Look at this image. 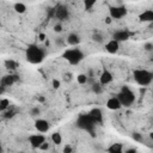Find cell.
<instances>
[{"label":"cell","mask_w":153,"mask_h":153,"mask_svg":"<svg viewBox=\"0 0 153 153\" xmlns=\"http://www.w3.org/2000/svg\"><path fill=\"white\" fill-rule=\"evenodd\" d=\"M47 55V50L43 47H39L37 44H30L25 50V57L26 60L32 65L41 63Z\"/></svg>","instance_id":"1"},{"label":"cell","mask_w":153,"mask_h":153,"mask_svg":"<svg viewBox=\"0 0 153 153\" xmlns=\"http://www.w3.org/2000/svg\"><path fill=\"white\" fill-rule=\"evenodd\" d=\"M133 76H134V80L137 85L140 86H148L151 85L152 80H153V74L152 72L147 71V69H143V68H137L133 72Z\"/></svg>","instance_id":"2"},{"label":"cell","mask_w":153,"mask_h":153,"mask_svg":"<svg viewBox=\"0 0 153 153\" xmlns=\"http://www.w3.org/2000/svg\"><path fill=\"white\" fill-rule=\"evenodd\" d=\"M62 57L71 65L75 66V65H79L84 57H85V54L82 53V50H80L79 48H71V49H67L65 50Z\"/></svg>","instance_id":"3"},{"label":"cell","mask_w":153,"mask_h":153,"mask_svg":"<svg viewBox=\"0 0 153 153\" xmlns=\"http://www.w3.org/2000/svg\"><path fill=\"white\" fill-rule=\"evenodd\" d=\"M76 126L82 129L86 130L87 133H90L91 135H94V128H96V123L93 122V120L90 117L88 114H81L78 116L76 118Z\"/></svg>","instance_id":"4"},{"label":"cell","mask_w":153,"mask_h":153,"mask_svg":"<svg viewBox=\"0 0 153 153\" xmlns=\"http://www.w3.org/2000/svg\"><path fill=\"white\" fill-rule=\"evenodd\" d=\"M116 97L118 98L122 106H130L135 102V94L128 86H123Z\"/></svg>","instance_id":"5"},{"label":"cell","mask_w":153,"mask_h":153,"mask_svg":"<svg viewBox=\"0 0 153 153\" xmlns=\"http://www.w3.org/2000/svg\"><path fill=\"white\" fill-rule=\"evenodd\" d=\"M128 10L126 6H111L109 8V17L111 19H122L127 16Z\"/></svg>","instance_id":"6"},{"label":"cell","mask_w":153,"mask_h":153,"mask_svg":"<svg viewBox=\"0 0 153 153\" xmlns=\"http://www.w3.org/2000/svg\"><path fill=\"white\" fill-rule=\"evenodd\" d=\"M54 16H55L56 19H59V20L62 22V20L68 19V17H69V11H68V8H67L66 6L60 5V6H57V7L54 10Z\"/></svg>","instance_id":"7"},{"label":"cell","mask_w":153,"mask_h":153,"mask_svg":"<svg viewBox=\"0 0 153 153\" xmlns=\"http://www.w3.org/2000/svg\"><path fill=\"white\" fill-rule=\"evenodd\" d=\"M27 140H29L32 148H39L41 145L45 141V136L42 135V134H32V135L29 136Z\"/></svg>","instance_id":"8"},{"label":"cell","mask_w":153,"mask_h":153,"mask_svg":"<svg viewBox=\"0 0 153 153\" xmlns=\"http://www.w3.org/2000/svg\"><path fill=\"white\" fill-rule=\"evenodd\" d=\"M112 80H114L112 73H111L110 71H108V69H104V71L102 72L100 76H99V84H100L102 86H105V85L110 84Z\"/></svg>","instance_id":"9"},{"label":"cell","mask_w":153,"mask_h":153,"mask_svg":"<svg viewBox=\"0 0 153 153\" xmlns=\"http://www.w3.org/2000/svg\"><path fill=\"white\" fill-rule=\"evenodd\" d=\"M35 128L39 131V133H47L50 128V124L47 120H43V118H38L35 121Z\"/></svg>","instance_id":"10"},{"label":"cell","mask_w":153,"mask_h":153,"mask_svg":"<svg viewBox=\"0 0 153 153\" xmlns=\"http://www.w3.org/2000/svg\"><path fill=\"white\" fill-rule=\"evenodd\" d=\"M129 37H130V33L127 30H117L112 35V38L117 42H126L129 39Z\"/></svg>","instance_id":"11"},{"label":"cell","mask_w":153,"mask_h":153,"mask_svg":"<svg viewBox=\"0 0 153 153\" xmlns=\"http://www.w3.org/2000/svg\"><path fill=\"white\" fill-rule=\"evenodd\" d=\"M90 115V117L93 120V122L97 124V123H100L103 121V112L99 108H93L90 110V112H87Z\"/></svg>","instance_id":"12"},{"label":"cell","mask_w":153,"mask_h":153,"mask_svg":"<svg viewBox=\"0 0 153 153\" xmlns=\"http://www.w3.org/2000/svg\"><path fill=\"white\" fill-rule=\"evenodd\" d=\"M105 50H106L109 54H116V53L120 50V42L115 41L114 38L110 39V41L106 42V44H105Z\"/></svg>","instance_id":"13"},{"label":"cell","mask_w":153,"mask_h":153,"mask_svg":"<svg viewBox=\"0 0 153 153\" xmlns=\"http://www.w3.org/2000/svg\"><path fill=\"white\" fill-rule=\"evenodd\" d=\"M139 20L142 23H151L153 22V11L152 10H145L139 14Z\"/></svg>","instance_id":"14"},{"label":"cell","mask_w":153,"mask_h":153,"mask_svg":"<svg viewBox=\"0 0 153 153\" xmlns=\"http://www.w3.org/2000/svg\"><path fill=\"white\" fill-rule=\"evenodd\" d=\"M80 42H81V38H80L79 33H76V32H71V33L67 36V43H68L69 45H72V47L79 45Z\"/></svg>","instance_id":"15"},{"label":"cell","mask_w":153,"mask_h":153,"mask_svg":"<svg viewBox=\"0 0 153 153\" xmlns=\"http://www.w3.org/2000/svg\"><path fill=\"white\" fill-rule=\"evenodd\" d=\"M106 108L110 110H120L122 108V105L117 97H111L106 100Z\"/></svg>","instance_id":"16"},{"label":"cell","mask_w":153,"mask_h":153,"mask_svg":"<svg viewBox=\"0 0 153 153\" xmlns=\"http://www.w3.org/2000/svg\"><path fill=\"white\" fill-rule=\"evenodd\" d=\"M17 80H18L17 75L7 74V75H4V76L1 78V85H2L4 87H6V86H12Z\"/></svg>","instance_id":"17"},{"label":"cell","mask_w":153,"mask_h":153,"mask_svg":"<svg viewBox=\"0 0 153 153\" xmlns=\"http://www.w3.org/2000/svg\"><path fill=\"white\" fill-rule=\"evenodd\" d=\"M109 153H122L123 152V146L121 143H112L111 146L108 147Z\"/></svg>","instance_id":"18"},{"label":"cell","mask_w":153,"mask_h":153,"mask_svg":"<svg viewBox=\"0 0 153 153\" xmlns=\"http://www.w3.org/2000/svg\"><path fill=\"white\" fill-rule=\"evenodd\" d=\"M13 10L17 12V13H19V14H23V13H25L26 12V5L25 4H23V2H16L14 5H13Z\"/></svg>","instance_id":"19"},{"label":"cell","mask_w":153,"mask_h":153,"mask_svg":"<svg viewBox=\"0 0 153 153\" xmlns=\"http://www.w3.org/2000/svg\"><path fill=\"white\" fill-rule=\"evenodd\" d=\"M50 139H51V142L55 143V145H60L62 142V136H61V134L59 131L53 133L51 136H50Z\"/></svg>","instance_id":"20"},{"label":"cell","mask_w":153,"mask_h":153,"mask_svg":"<svg viewBox=\"0 0 153 153\" xmlns=\"http://www.w3.org/2000/svg\"><path fill=\"white\" fill-rule=\"evenodd\" d=\"M96 4H97V0H84V8L86 11H91Z\"/></svg>","instance_id":"21"},{"label":"cell","mask_w":153,"mask_h":153,"mask_svg":"<svg viewBox=\"0 0 153 153\" xmlns=\"http://www.w3.org/2000/svg\"><path fill=\"white\" fill-rule=\"evenodd\" d=\"M76 81H78V84H80V85H85V84H87V81H88V76L86 75V74H78L76 75Z\"/></svg>","instance_id":"22"},{"label":"cell","mask_w":153,"mask_h":153,"mask_svg":"<svg viewBox=\"0 0 153 153\" xmlns=\"http://www.w3.org/2000/svg\"><path fill=\"white\" fill-rule=\"evenodd\" d=\"M8 108H10V100L6 98L0 99V111H5Z\"/></svg>","instance_id":"23"},{"label":"cell","mask_w":153,"mask_h":153,"mask_svg":"<svg viewBox=\"0 0 153 153\" xmlns=\"http://www.w3.org/2000/svg\"><path fill=\"white\" fill-rule=\"evenodd\" d=\"M92 91H93L94 93L99 94V93H102V91H103V86H102V85H100L99 82L92 84Z\"/></svg>","instance_id":"24"},{"label":"cell","mask_w":153,"mask_h":153,"mask_svg":"<svg viewBox=\"0 0 153 153\" xmlns=\"http://www.w3.org/2000/svg\"><path fill=\"white\" fill-rule=\"evenodd\" d=\"M5 67H6L7 69H16L17 63H16L13 60H6V61H5Z\"/></svg>","instance_id":"25"},{"label":"cell","mask_w":153,"mask_h":153,"mask_svg":"<svg viewBox=\"0 0 153 153\" xmlns=\"http://www.w3.org/2000/svg\"><path fill=\"white\" fill-rule=\"evenodd\" d=\"M14 115H16V111H14V110H8V109H6V110L4 111V118H12Z\"/></svg>","instance_id":"26"},{"label":"cell","mask_w":153,"mask_h":153,"mask_svg":"<svg viewBox=\"0 0 153 153\" xmlns=\"http://www.w3.org/2000/svg\"><path fill=\"white\" fill-rule=\"evenodd\" d=\"M131 137H133V140H135V141H137V142H141V141L143 140V139H142V135H141L140 133H133Z\"/></svg>","instance_id":"27"},{"label":"cell","mask_w":153,"mask_h":153,"mask_svg":"<svg viewBox=\"0 0 153 153\" xmlns=\"http://www.w3.org/2000/svg\"><path fill=\"white\" fill-rule=\"evenodd\" d=\"M93 41H94V42H98V43L103 42L102 35H100V33H94V35H93Z\"/></svg>","instance_id":"28"},{"label":"cell","mask_w":153,"mask_h":153,"mask_svg":"<svg viewBox=\"0 0 153 153\" xmlns=\"http://www.w3.org/2000/svg\"><path fill=\"white\" fill-rule=\"evenodd\" d=\"M143 48H145V50H146V51H152V50H153V43L148 42V43H146V44H145V47H143Z\"/></svg>","instance_id":"29"},{"label":"cell","mask_w":153,"mask_h":153,"mask_svg":"<svg viewBox=\"0 0 153 153\" xmlns=\"http://www.w3.org/2000/svg\"><path fill=\"white\" fill-rule=\"evenodd\" d=\"M51 85H53V87H54V88H59V87H60V85H61V82H60V80H57V79H53Z\"/></svg>","instance_id":"30"},{"label":"cell","mask_w":153,"mask_h":153,"mask_svg":"<svg viewBox=\"0 0 153 153\" xmlns=\"http://www.w3.org/2000/svg\"><path fill=\"white\" fill-rule=\"evenodd\" d=\"M54 31L55 32H61L62 31V25L59 23V24H56V25H54Z\"/></svg>","instance_id":"31"},{"label":"cell","mask_w":153,"mask_h":153,"mask_svg":"<svg viewBox=\"0 0 153 153\" xmlns=\"http://www.w3.org/2000/svg\"><path fill=\"white\" fill-rule=\"evenodd\" d=\"M39 112H41V110H39L38 108H33V109L31 110V115H32V116H36V115H39Z\"/></svg>","instance_id":"32"},{"label":"cell","mask_w":153,"mask_h":153,"mask_svg":"<svg viewBox=\"0 0 153 153\" xmlns=\"http://www.w3.org/2000/svg\"><path fill=\"white\" fill-rule=\"evenodd\" d=\"M72 151H73V148H72L71 146H68V145L65 146V148H63V152H65V153H71Z\"/></svg>","instance_id":"33"},{"label":"cell","mask_w":153,"mask_h":153,"mask_svg":"<svg viewBox=\"0 0 153 153\" xmlns=\"http://www.w3.org/2000/svg\"><path fill=\"white\" fill-rule=\"evenodd\" d=\"M48 148H49V145H48L45 141H44V142L41 145V147H39V149H48Z\"/></svg>","instance_id":"34"},{"label":"cell","mask_w":153,"mask_h":153,"mask_svg":"<svg viewBox=\"0 0 153 153\" xmlns=\"http://www.w3.org/2000/svg\"><path fill=\"white\" fill-rule=\"evenodd\" d=\"M136 152V148H129L126 151V153H135Z\"/></svg>","instance_id":"35"},{"label":"cell","mask_w":153,"mask_h":153,"mask_svg":"<svg viewBox=\"0 0 153 153\" xmlns=\"http://www.w3.org/2000/svg\"><path fill=\"white\" fill-rule=\"evenodd\" d=\"M38 37H39V41H42V42L45 39V35H44V33H39V36H38Z\"/></svg>","instance_id":"36"},{"label":"cell","mask_w":153,"mask_h":153,"mask_svg":"<svg viewBox=\"0 0 153 153\" xmlns=\"http://www.w3.org/2000/svg\"><path fill=\"white\" fill-rule=\"evenodd\" d=\"M111 22H112V19H111L110 17H106V18H105V23H106V24H110Z\"/></svg>","instance_id":"37"},{"label":"cell","mask_w":153,"mask_h":153,"mask_svg":"<svg viewBox=\"0 0 153 153\" xmlns=\"http://www.w3.org/2000/svg\"><path fill=\"white\" fill-rule=\"evenodd\" d=\"M4 88H5V87H4L2 85H1V86H0V94H1L2 92H4Z\"/></svg>","instance_id":"38"},{"label":"cell","mask_w":153,"mask_h":153,"mask_svg":"<svg viewBox=\"0 0 153 153\" xmlns=\"http://www.w3.org/2000/svg\"><path fill=\"white\" fill-rule=\"evenodd\" d=\"M2 151V147H1V143H0V152Z\"/></svg>","instance_id":"39"}]
</instances>
